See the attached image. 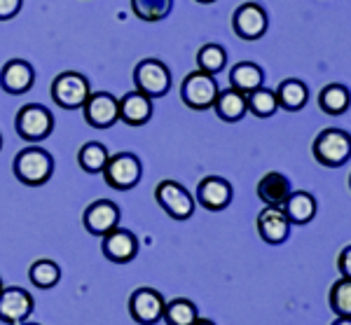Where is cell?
<instances>
[{
    "instance_id": "obj_34",
    "label": "cell",
    "mask_w": 351,
    "mask_h": 325,
    "mask_svg": "<svg viewBox=\"0 0 351 325\" xmlns=\"http://www.w3.org/2000/svg\"><path fill=\"white\" fill-rule=\"evenodd\" d=\"M192 325H216V323H213V321H211V318H204V316H197V318H195V323H192Z\"/></svg>"
},
{
    "instance_id": "obj_8",
    "label": "cell",
    "mask_w": 351,
    "mask_h": 325,
    "mask_svg": "<svg viewBox=\"0 0 351 325\" xmlns=\"http://www.w3.org/2000/svg\"><path fill=\"white\" fill-rule=\"evenodd\" d=\"M136 89L150 99H160L171 87V73L160 59H143L134 71Z\"/></svg>"
},
{
    "instance_id": "obj_27",
    "label": "cell",
    "mask_w": 351,
    "mask_h": 325,
    "mask_svg": "<svg viewBox=\"0 0 351 325\" xmlns=\"http://www.w3.org/2000/svg\"><path fill=\"white\" fill-rule=\"evenodd\" d=\"M108 147L104 143H84L77 152V164L87 173H101L108 164Z\"/></svg>"
},
{
    "instance_id": "obj_37",
    "label": "cell",
    "mask_w": 351,
    "mask_h": 325,
    "mask_svg": "<svg viewBox=\"0 0 351 325\" xmlns=\"http://www.w3.org/2000/svg\"><path fill=\"white\" fill-rule=\"evenodd\" d=\"M0 150H3V136H0Z\"/></svg>"
},
{
    "instance_id": "obj_7",
    "label": "cell",
    "mask_w": 351,
    "mask_h": 325,
    "mask_svg": "<svg viewBox=\"0 0 351 325\" xmlns=\"http://www.w3.org/2000/svg\"><path fill=\"white\" fill-rule=\"evenodd\" d=\"M101 173H104L106 182H108L112 190L124 192L138 185L143 169H141V159L136 155H132V152H120V155L108 157V164H106V169Z\"/></svg>"
},
{
    "instance_id": "obj_20",
    "label": "cell",
    "mask_w": 351,
    "mask_h": 325,
    "mask_svg": "<svg viewBox=\"0 0 351 325\" xmlns=\"http://www.w3.org/2000/svg\"><path fill=\"white\" fill-rule=\"evenodd\" d=\"M316 208H319V204H316L314 195H309V192H304V190L291 192V197H288L284 204V213L291 225H307V222L314 220Z\"/></svg>"
},
{
    "instance_id": "obj_30",
    "label": "cell",
    "mask_w": 351,
    "mask_h": 325,
    "mask_svg": "<svg viewBox=\"0 0 351 325\" xmlns=\"http://www.w3.org/2000/svg\"><path fill=\"white\" fill-rule=\"evenodd\" d=\"M246 104H248V110L253 112L256 117H271L276 110H279V104H276V94L267 87H260L256 91L246 96Z\"/></svg>"
},
{
    "instance_id": "obj_13",
    "label": "cell",
    "mask_w": 351,
    "mask_h": 325,
    "mask_svg": "<svg viewBox=\"0 0 351 325\" xmlns=\"http://www.w3.org/2000/svg\"><path fill=\"white\" fill-rule=\"evenodd\" d=\"M33 313V298L24 288L0 290V321L8 325H21Z\"/></svg>"
},
{
    "instance_id": "obj_38",
    "label": "cell",
    "mask_w": 351,
    "mask_h": 325,
    "mask_svg": "<svg viewBox=\"0 0 351 325\" xmlns=\"http://www.w3.org/2000/svg\"><path fill=\"white\" fill-rule=\"evenodd\" d=\"M21 325H40V323H21Z\"/></svg>"
},
{
    "instance_id": "obj_22",
    "label": "cell",
    "mask_w": 351,
    "mask_h": 325,
    "mask_svg": "<svg viewBox=\"0 0 351 325\" xmlns=\"http://www.w3.org/2000/svg\"><path fill=\"white\" fill-rule=\"evenodd\" d=\"M213 108H216V115L223 119V122H239V119H243V115L248 112L246 94H241V91L230 87L225 91H220Z\"/></svg>"
},
{
    "instance_id": "obj_15",
    "label": "cell",
    "mask_w": 351,
    "mask_h": 325,
    "mask_svg": "<svg viewBox=\"0 0 351 325\" xmlns=\"http://www.w3.org/2000/svg\"><path fill=\"white\" fill-rule=\"evenodd\" d=\"M232 185L220 176H208L197 187V202L206 210H223L232 204Z\"/></svg>"
},
{
    "instance_id": "obj_24",
    "label": "cell",
    "mask_w": 351,
    "mask_h": 325,
    "mask_svg": "<svg viewBox=\"0 0 351 325\" xmlns=\"http://www.w3.org/2000/svg\"><path fill=\"white\" fill-rule=\"evenodd\" d=\"M351 106V91L339 82L326 84L319 94V108L326 112V115H344Z\"/></svg>"
},
{
    "instance_id": "obj_2",
    "label": "cell",
    "mask_w": 351,
    "mask_h": 325,
    "mask_svg": "<svg viewBox=\"0 0 351 325\" xmlns=\"http://www.w3.org/2000/svg\"><path fill=\"white\" fill-rule=\"evenodd\" d=\"M314 159L319 164H324L328 169L344 167L351 157V134L344 129H324L316 136L314 145H311Z\"/></svg>"
},
{
    "instance_id": "obj_36",
    "label": "cell",
    "mask_w": 351,
    "mask_h": 325,
    "mask_svg": "<svg viewBox=\"0 0 351 325\" xmlns=\"http://www.w3.org/2000/svg\"><path fill=\"white\" fill-rule=\"evenodd\" d=\"M197 3H202V5H208V3H216V0H197Z\"/></svg>"
},
{
    "instance_id": "obj_40",
    "label": "cell",
    "mask_w": 351,
    "mask_h": 325,
    "mask_svg": "<svg viewBox=\"0 0 351 325\" xmlns=\"http://www.w3.org/2000/svg\"><path fill=\"white\" fill-rule=\"evenodd\" d=\"M349 187H351V176H349Z\"/></svg>"
},
{
    "instance_id": "obj_23",
    "label": "cell",
    "mask_w": 351,
    "mask_h": 325,
    "mask_svg": "<svg viewBox=\"0 0 351 325\" xmlns=\"http://www.w3.org/2000/svg\"><path fill=\"white\" fill-rule=\"evenodd\" d=\"M274 94H276V104H279V108H284L288 112L302 110L309 99V89L302 80H284Z\"/></svg>"
},
{
    "instance_id": "obj_29",
    "label": "cell",
    "mask_w": 351,
    "mask_h": 325,
    "mask_svg": "<svg viewBox=\"0 0 351 325\" xmlns=\"http://www.w3.org/2000/svg\"><path fill=\"white\" fill-rule=\"evenodd\" d=\"M173 10V0H132V12L143 21H162Z\"/></svg>"
},
{
    "instance_id": "obj_28",
    "label": "cell",
    "mask_w": 351,
    "mask_h": 325,
    "mask_svg": "<svg viewBox=\"0 0 351 325\" xmlns=\"http://www.w3.org/2000/svg\"><path fill=\"white\" fill-rule=\"evenodd\" d=\"M197 71H204L208 73V75H216V73L223 71L225 66H228V52H225V47H220L216 43H208L204 45V47L197 52Z\"/></svg>"
},
{
    "instance_id": "obj_3",
    "label": "cell",
    "mask_w": 351,
    "mask_h": 325,
    "mask_svg": "<svg viewBox=\"0 0 351 325\" xmlns=\"http://www.w3.org/2000/svg\"><path fill=\"white\" fill-rule=\"evenodd\" d=\"M92 96L89 80L75 71H66L54 77L52 82V99L56 106L66 108V110H80Z\"/></svg>"
},
{
    "instance_id": "obj_21",
    "label": "cell",
    "mask_w": 351,
    "mask_h": 325,
    "mask_svg": "<svg viewBox=\"0 0 351 325\" xmlns=\"http://www.w3.org/2000/svg\"><path fill=\"white\" fill-rule=\"evenodd\" d=\"M230 82L232 89L248 96L251 91H256L265 84V71L258 64H253V61H239L230 71Z\"/></svg>"
},
{
    "instance_id": "obj_11",
    "label": "cell",
    "mask_w": 351,
    "mask_h": 325,
    "mask_svg": "<svg viewBox=\"0 0 351 325\" xmlns=\"http://www.w3.org/2000/svg\"><path fill=\"white\" fill-rule=\"evenodd\" d=\"M82 225L89 234L104 239L106 234H110L112 230L120 227V208L108 199H99V202L89 204L87 210H84Z\"/></svg>"
},
{
    "instance_id": "obj_16",
    "label": "cell",
    "mask_w": 351,
    "mask_h": 325,
    "mask_svg": "<svg viewBox=\"0 0 351 325\" xmlns=\"http://www.w3.org/2000/svg\"><path fill=\"white\" fill-rule=\"evenodd\" d=\"M101 248H104V255L110 262L127 265V262H132L136 258V253H138V241H136L134 232L117 227V230H112L110 234L104 237V246Z\"/></svg>"
},
{
    "instance_id": "obj_19",
    "label": "cell",
    "mask_w": 351,
    "mask_h": 325,
    "mask_svg": "<svg viewBox=\"0 0 351 325\" xmlns=\"http://www.w3.org/2000/svg\"><path fill=\"white\" fill-rule=\"evenodd\" d=\"M291 192H293L291 180H288L284 173H279V171H269V173H265L258 182V199L265 206L284 208Z\"/></svg>"
},
{
    "instance_id": "obj_39",
    "label": "cell",
    "mask_w": 351,
    "mask_h": 325,
    "mask_svg": "<svg viewBox=\"0 0 351 325\" xmlns=\"http://www.w3.org/2000/svg\"><path fill=\"white\" fill-rule=\"evenodd\" d=\"M0 290H3V281H0Z\"/></svg>"
},
{
    "instance_id": "obj_6",
    "label": "cell",
    "mask_w": 351,
    "mask_h": 325,
    "mask_svg": "<svg viewBox=\"0 0 351 325\" xmlns=\"http://www.w3.org/2000/svg\"><path fill=\"white\" fill-rule=\"evenodd\" d=\"M157 204L167 210L169 218L173 220H188L195 215V199L180 182L176 180H160L155 187Z\"/></svg>"
},
{
    "instance_id": "obj_12",
    "label": "cell",
    "mask_w": 351,
    "mask_h": 325,
    "mask_svg": "<svg viewBox=\"0 0 351 325\" xmlns=\"http://www.w3.org/2000/svg\"><path fill=\"white\" fill-rule=\"evenodd\" d=\"M84 122L94 129H110L115 122H120V104L108 91L92 94L84 104Z\"/></svg>"
},
{
    "instance_id": "obj_1",
    "label": "cell",
    "mask_w": 351,
    "mask_h": 325,
    "mask_svg": "<svg viewBox=\"0 0 351 325\" xmlns=\"http://www.w3.org/2000/svg\"><path fill=\"white\" fill-rule=\"evenodd\" d=\"M12 169H14V176L19 182L38 187V185H45V182L52 178L54 159L47 150H43V147L28 145L14 157Z\"/></svg>"
},
{
    "instance_id": "obj_35",
    "label": "cell",
    "mask_w": 351,
    "mask_h": 325,
    "mask_svg": "<svg viewBox=\"0 0 351 325\" xmlns=\"http://www.w3.org/2000/svg\"><path fill=\"white\" fill-rule=\"evenodd\" d=\"M332 325H351V318H342V316H337L335 318V323Z\"/></svg>"
},
{
    "instance_id": "obj_18",
    "label": "cell",
    "mask_w": 351,
    "mask_h": 325,
    "mask_svg": "<svg viewBox=\"0 0 351 325\" xmlns=\"http://www.w3.org/2000/svg\"><path fill=\"white\" fill-rule=\"evenodd\" d=\"M120 122L129 124V127H143L152 117V99L145 96L143 91L134 89L124 94L120 101Z\"/></svg>"
},
{
    "instance_id": "obj_33",
    "label": "cell",
    "mask_w": 351,
    "mask_h": 325,
    "mask_svg": "<svg viewBox=\"0 0 351 325\" xmlns=\"http://www.w3.org/2000/svg\"><path fill=\"white\" fill-rule=\"evenodd\" d=\"M337 269L342 278H351V246L342 248V253L337 255Z\"/></svg>"
},
{
    "instance_id": "obj_17",
    "label": "cell",
    "mask_w": 351,
    "mask_h": 325,
    "mask_svg": "<svg viewBox=\"0 0 351 325\" xmlns=\"http://www.w3.org/2000/svg\"><path fill=\"white\" fill-rule=\"evenodd\" d=\"M33 80H36V71L33 66L24 59H12L3 66L0 71V87L8 94H26L33 87Z\"/></svg>"
},
{
    "instance_id": "obj_32",
    "label": "cell",
    "mask_w": 351,
    "mask_h": 325,
    "mask_svg": "<svg viewBox=\"0 0 351 325\" xmlns=\"http://www.w3.org/2000/svg\"><path fill=\"white\" fill-rule=\"evenodd\" d=\"M24 0H0V21H8L19 14Z\"/></svg>"
},
{
    "instance_id": "obj_4",
    "label": "cell",
    "mask_w": 351,
    "mask_h": 325,
    "mask_svg": "<svg viewBox=\"0 0 351 325\" xmlns=\"http://www.w3.org/2000/svg\"><path fill=\"white\" fill-rule=\"evenodd\" d=\"M218 94L220 89L216 77L204 71H195L190 75H185L183 84H180V99L192 110H208V108H213Z\"/></svg>"
},
{
    "instance_id": "obj_31",
    "label": "cell",
    "mask_w": 351,
    "mask_h": 325,
    "mask_svg": "<svg viewBox=\"0 0 351 325\" xmlns=\"http://www.w3.org/2000/svg\"><path fill=\"white\" fill-rule=\"evenodd\" d=\"M328 302H330V309L335 311V316L351 318V278H339L332 283Z\"/></svg>"
},
{
    "instance_id": "obj_14",
    "label": "cell",
    "mask_w": 351,
    "mask_h": 325,
    "mask_svg": "<svg viewBox=\"0 0 351 325\" xmlns=\"http://www.w3.org/2000/svg\"><path fill=\"white\" fill-rule=\"evenodd\" d=\"M258 234L263 241L279 246L284 243L288 234H291V222H288L284 208L276 206H265L258 215Z\"/></svg>"
},
{
    "instance_id": "obj_10",
    "label": "cell",
    "mask_w": 351,
    "mask_h": 325,
    "mask_svg": "<svg viewBox=\"0 0 351 325\" xmlns=\"http://www.w3.org/2000/svg\"><path fill=\"white\" fill-rule=\"evenodd\" d=\"M269 19L263 5L258 3H243L234 10L232 16V28L241 40H260L267 33Z\"/></svg>"
},
{
    "instance_id": "obj_26",
    "label": "cell",
    "mask_w": 351,
    "mask_h": 325,
    "mask_svg": "<svg viewBox=\"0 0 351 325\" xmlns=\"http://www.w3.org/2000/svg\"><path fill=\"white\" fill-rule=\"evenodd\" d=\"M197 316H199V311H197L195 302H190L185 298H178V300L167 302L162 318L167 321V325H192Z\"/></svg>"
},
{
    "instance_id": "obj_9",
    "label": "cell",
    "mask_w": 351,
    "mask_h": 325,
    "mask_svg": "<svg viewBox=\"0 0 351 325\" xmlns=\"http://www.w3.org/2000/svg\"><path fill=\"white\" fill-rule=\"evenodd\" d=\"M164 306H167V302H164L160 290L155 288H138L129 298V313L141 325L160 323L164 316Z\"/></svg>"
},
{
    "instance_id": "obj_25",
    "label": "cell",
    "mask_w": 351,
    "mask_h": 325,
    "mask_svg": "<svg viewBox=\"0 0 351 325\" xmlns=\"http://www.w3.org/2000/svg\"><path fill=\"white\" fill-rule=\"evenodd\" d=\"M28 278L36 288L49 290L61 281V267L54 260H36L28 269Z\"/></svg>"
},
{
    "instance_id": "obj_5",
    "label": "cell",
    "mask_w": 351,
    "mask_h": 325,
    "mask_svg": "<svg viewBox=\"0 0 351 325\" xmlns=\"http://www.w3.org/2000/svg\"><path fill=\"white\" fill-rule=\"evenodd\" d=\"M14 129L24 141L38 143V141H45L54 131V117L45 106L28 104V106L21 108L19 112H16Z\"/></svg>"
}]
</instances>
